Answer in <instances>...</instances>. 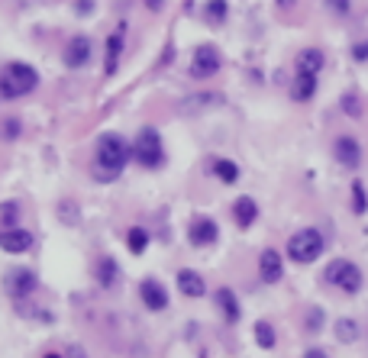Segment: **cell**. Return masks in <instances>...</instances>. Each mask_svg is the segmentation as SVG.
<instances>
[{"mask_svg": "<svg viewBox=\"0 0 368 358\" xmlns=\"http://www.w3.org/2000/svg\"><path fill=\"white\" fill-rule=\"evenodd\" d=\"M129 159H133V145L120 133H104L97 139V152H94V168H91L94 181H104V184L117 181Z\"/></svg>", "mask_w": 368, "mask_h": 358, "instance_id": "6da1fadb", "label": "cell"}, {"mask_svg": "<svg viewBox=\"0 0 368 358\" xmlns=\"http://www.w3.org/2000/svg\"><path fill=\"white\" fill-rule=\"evenodd\" d=\"M39 87V71L26 62H10L0 68V97L3 100H20Z\"/></svg>", "mask_w": 368, "mask_h": 358, "instance_id": "7a4b0ae2", "label": "cell"}, {"mask_svg": "<svg viewBox=\"0 0 368 358\" xmlns=\"http://www.w3.org/2000/svg\"><path fill=\"white\" fill-rule=\"evenodd\" d=\"M323 249H327V239H323V233L313 229V226H304V229H297V233L288 239V259H291L294 265L317 262L320 255H323Z\"/></svg>", "mask_w": 368, "mask_h": 358, "instance_id": "3957f363", "label": "cell"}, {"mask_svg": "<svg viewBox=\"0 0 368 358\" xmlns=\"http://www.w3.org/2000/svg\"><path fill=\"white\" fill-rule=\"evenodd\" d=\"M133 159L146 168V171H155V168L165 165V145H162V136L155 126H143L139 136L133 142Z\"/></svg>", "mask_w": 368, "mask_h": 358, "instance_id": "277c9868", "label": "cell"}, {"mask_svg": "<svg viewBox=\"0 0 368 358\" xmlns=\"http://www.w3.org/2000/svg\"><path fill=\"white\" fill-rule=\"evenodd\" d=\"M323 281L339 287L343 294H359L365 278H362V268L349 259H333L327 268H323Z\"/></svg>", "mask_w": 368, "mask_h": 358, "instance_id": "5b68a950", "label": "cell"}, {"mask_svg": "<svg viewBox=\"0 0 368 358\" xmlns=\"http://www.w3.org/2000/svg\"><path fill=\"white\" fill-rule=\"evenodd\" d=\"M36 287H39V275L26 265L10 268L7 278H3V291H7L13 300H29L36 294Z\"/></svg>", "mask_w": 368, "mask_h": 358, "instance_id": "8992f818", "label": "cell"}, {"mask_svg": "<svg viewBox=\"0 0 368 358\" xmlns=\"http://www.w3.org/2000/svg\"><path fill=\"white\" fill-rule=\"evenodd\" d=\"M223 68V59H220L217 45H210V42H204V45H197L194 49V59H191V78H197V81H207V78H213Z\"/></svg>", "mask_w": 368, "mask_h": 358, "instance_id": "52a82bcc", "label": "cell"}, {"mask_svg": "<svg viewBox=\"0 0 368 358\" xmlns=\"http://www.w3.org/2000/svg\"><path fill=\"white\" fill-rule=\"evenodd\" d=\"M139 300H143V307L149 310V313H165L168 303H171L165 284H162L159 278H143V281H139Z\"/></svg>", "mask_w": 368, "mask_h": 358, "instance_id": "ba28073f", "label": "cell"}, {"mask_svg": "<svg viewBox=\"0 0 368 358\" xmlns=\"http://www.w3.org/2000/svg\"><path fill=\"white\" fill-rule=\"evenodd\" d=\"M217 239H220V226L210 217H194L191 223H187V242H191L194 249H207V245H213Z\"/></svg>", "mask_w": 368, "mask_h": 358, "instance_id": "9c48e42d", "label": "cell"}, {"mask_svg": "<svg viewBox=\"0 0 368 358\" xmlns=\"http://www.w3.org/2000/svg\"><path fill=\"white\" fill-rule=\"evenodd\" d=\"M36 245V236L23 226H13V229H0V249L7 255H26V252Z\"/></svg>", "mask_w": 368, "mask_h": 358, "instance_id": "30bf717a", "label": "cell"}, {"mask_svg": "<svg viewBox=\"0 0 368 358\" xmlns=\"http://www.w3.org/2000/svg\"><path fill=\"white\" fill-rule=\"evenodd\" d=\"M213 107H223V94L220 91H197V94H187V97L178 103L184 117H194V113H204V110H213Z\"/></svg>", "mask_w": 368, "mask_h": 358, "instance_id": "8fae6325", "label": "cell"}, {"mask_svg": "<svg viewBox=\"0 0 368 358\" xmlns=\"http://www.w3.org/2000/svg\"><path fill=\"white\" fill-rule=\"evenodd\" d=\"M333 155H336V162H339L343 168L355 171V168L362 165V145H359V139H355V136H336Z\"/></svg>", "mask_w": 368, "mask_h": 358, "instance_id": "7c38bea8", "label": "cell"}, {"mask_svg": "<svg viewBox=\"0 0 368 358\" xmlns=\"http://www.w3.org/2000/svg\"><path fill=\"white\" fill-rule=\"evenodd\" d=\"M94 55V45L87 36H75V39L65 45V52H62V62H65V68H84L87 62H91Z\"/></svg>", "mask_w": 368, "mask_h": 358, "instance_id": "4fadbf2b", "label": "cell"}, {"mask_svg": "<svg viewBox=\"0 0 368 358\" xmlns=\"http://www.w3.org/2000/svg\"><path fill=\"white\" fill-rule=\"evenodd\" d=\"M259 278L265 284H278L285 278V262H281V252L278 249H262L259 255Z\"/></svg>", "mask_w": 368, "mask_h": 358, "instance_id": "5bb4252c", "label": "cell"}, {"mask_svg": "<svg viewBox=\"0 0 368 358\" xmlns=\"http://www.w3.org/2000/svg\"><path fill=\"white\" fill-rule=\"evenodd\" d=\"M175 284H178V291H181L184 297H191V300H197V297L207 294V281H204V275H197L194 268H181V271L175 275Z\"/></svg>", "mask_w": 368, "mask_h": 358, "instance_id": "9a60e30c", "label": "cell"}, {"mask_svg": "<svg viewBox=\"0 0 368 358\" xmlns=\"http://www.w3.org/2000/svg\"><path fill=\"white\" fill-rule=\"evenodd\" d=\"M323 65H327V55L310 45V49L297 52V59H294V68H297V71H294V75H313V78H320Z\"/></svg>", "mask_w": 368, "mask_h": 358, "instance_id": "2e32d148", "label": "cell"}, {"mask_svg": "<svg viewBox=\"0 0 368 358\" xmlns=\"http://www.w3.org/2000/svg\"><path fill=\"white\" fill-rule=\"evenodd\" d=\"M213 300H217V310L223 313L226 323H239L243 320V307H239V297H236L233 287H217Z\"/></svg>", "mask_w": 368, "mask_h": 358, "instance_id": "e0dca14e", "label": "cell"}, {"mask_svg": "<svg viewBox=\"0 0 368 358\" xmlns=\"http://www.w3.org/2000/svg\"><path fill=\"white\" fill-rule=\"evenodd\" d=\"M94 281L101 284V291H113V287L120 284V265H117V259L104 255V259L94 262Z\"/></svg>", "mask_w": 368, "mask_h": 358, "instance_id": "ac0fdd59", "label": "cell"}, {"mask_svg": "<svg viewBox=\"0 0 368 358\" xmlns=\"http://www.w3.org/2000/svg\"><path fill=\"white\" fill-rule=\"evenodd\" d=\"M233 220H236V226H239V229H249V226L259 220V203H255L252 197H246V194H243V197H236Z\"/></svg>", "mask_w": 368, "mask_h": 358, "instance_id": "d6986e66", "label": "cell"}, {"mask_svg": "<svg viewBox=\"0 0 368 358\" xmlns=\"http://www.w3.org/2000/svg\"><path fill=\"white\" fill-rule=\"evenodd\" d=\"M123 26H120L117 33H110L107 36V59H104V71L107 75H117V68H120V55H123Z\"/></svg>", "mask_w": 368, "mask_h": 358, "instance_id": "ffe728a7", "label": "cell"}, {"mask_svg": "<svg viewBox=\"0 0 368 358\" xmlns=\"http://www.w3.org/2000/svg\"><path fill=\"white\" fill-rule=\"evenodd\" d=\"M317 81H320V78H313V75H294V81H291V100H297V103H307V100H313V94H317Z\"/></svg>", "mask_w": 368, "mask_h": 358, "instance_id": "44dd1931", "label": "cell"}, {"mask_svg": "<svg viewBox=\"0 0 368 358\" xmlns=\"http://www.w3.org/2000/svg\"><path fill=\"white\" fill-rule=\"evenodd\" d=\"M23 223V203L20 200H3L0 203V229H13Z\"/></svg>", "mask_w": 368, "mask_h": 358, "instance_id": "7402d4cb", "label": "cell"}, {"mask_svg": "<svg viewBox=\"0 0 368 358\" xmlns=\"http://www.w3.org/2000/svg\"><path fill=\"white\" fill-rule=\"evenodd\" d=\"M333 333H336V342L352 345V342H359L362 329H359V323H355L352 317H339V320H336V326H333Z\"/></svg>", "mask_w": 368, "mask_h": 358, "instance_id": "603a6c76", "label": "cell"}, {"mask_svg": "<svg viewBox=\"0 0 368 358\" xmlns=\"http://www.w3.org/2000/svg\"><path fill=\"white\" fill-rule=\"evenodd\" d=\"M149 242H152V236L146 226H129V229H126V249L133 252V255H143V252L149 249Z\"/></svg>", "mask_w": 368, "mask_h": 358, "instance_id": "cb8c5ba5", "label": "cell"}, {"mask_svg": "<svg viewBox=\"0 0 368 358\" xmlns=\"http://www.w3.org/2000/svg\"><path fill=\"white\" fill-rule=\"evenodd\" d=\"M252 336H255V345L265 352H271L278 345V336H275V326L268 323V320H259V323L252 326Z\"/></svg>", "mask_w": 368, "mask_h": 358, "instance_id": "d4e9b609", "label": "cell"}, {"mask_svg": "<svg viewBox=\"0 0 368 358\" xmlns=\"http://www.w3.org/2000/svg\"><path fill=\"white\" fill-rule=\"evenodd\" d=\"M210 168H213V175H217L223 184H236V181H239V165H236L233 159H213V162H210Z\"/></svg>", "mask_w": 368, "mask_h": 358, "instance_id": "484cf974", "label": "cell"}, {"mask_svg": "<svg viewBox=\"0 0 368 358\" xmlns=\"http://www.w3.org/2000/svg\"><path fill=\"white\" fill-rule=\"evenodd\" d=\"M204 17H207V23H213V26L226 23V17H229L226 0H207V3H204Z\"/></svg>", "mask_w": 368, "mask_h": 358, "instance_id": "4316f807", "label": "cell"}, {"mask_svg": "<svg viewBox=\"0 0 368 358\" xmlns=\"http://www.w3.org/2000/svg\"><path fill=\"white\" fill-rule=\"evenodd\" d=\"M339 107H343L346 117L359 120V117H362V97H359V91H346L343 100H339Z\"/></svg>", "mask_w": 368, "mask_h": 358, "instance_id": "83f0119b", "label": "cell"}, {"mask_svg": "<svg viewBox=\"0 0 368 358\" xmlns=\"http://www.w3.org/2000/svg\"><path fill=\"white\" fill-rule=\"evenodd\" d=\"M368 210V197H365V184L362 181H352V213L362 217Z\"/></svg>", "mask_w": 368, "mask_h": 358, "instance_id": "f1b7e54d", "label": "cell"}, {"mask_svg": "<svg viewBox=\"0 0 368 358\" xmlns=\"http://www.w3.org/2000/svg\"><path fill=\"white\" fill-rule=\"evenodd\" d=\"M304 326H307V333L317 336L323 326H327V313H323V307H310L307 310V320H304Z\"/></svg>", "mask_w": 368, "mask_h": 358, "instance_id": "f546056e", "label": "cell"}, {"mask_svg": "<svg viewBox=\"0 0 368 358\" xmlns=\"http://www.w3.org/2000/svg\"><path fill=\"white\" fill-rule=\"evenodd\" d=\"M20 133H23V120L20 117H7L3 123H0V136H3L7 142L20 139Z\"/></svg>", "mask_w": 368, "mask_h": 358, "instance_id": "4dcf8cb0", "label": "cell"}, {"mask_svg": "<svg viewBox=\"0 0 368 358\" xmlns=\"http://www.w3.org/2000/svg\"><path fill=\"white\" fill-rule=\"evenodd\" d=\"M327 3L330 13H336V17H349L352 13V0H323Z\"/></svg>", "mask_w": 368, "mask_h": 358, "instance_id": "1f68e13d", "label": "cell"}, {"mask_svg": "<svg viewBox=\"0 0 368 358\" xmlns=\"http://www.w3.org/2000/svg\"><path fill=\"white\" fill-rule=\"evenodd\" d=\"M62 223L65 226H75L78 223V207H71V200H62Z\"/></svg>", "mask_w": 368, "mask_h": 358, "instance_id": "d6a6232c", "label": "cell"}, {"mask_svg": "<svg viewBox=\"0 0 368 358\" xmlns=\"http://www.w3.org/2000/svg\"><path fill=\"white\" fill-rule=\"evenodd\" d=\"M352 59H355V62H368V39L352 42Z\"/></svg>", "mask_w": 368, "mask_h": 358, "instance_id": "836d02e7", "label": "cell"}, {"mask_svg": "<svg viewBox=\"0 0 368 358\" xmlns=\"http://www.w3.org/2000/svg\"><path fill=\"white\" fill-rule=\"evenodd\" d=\"M65 358H87V352H84L81 342H71V345L65 349Z\"/></svg>", "mask_w": 368, "mask_h": 358, "instance_id": "e575fe53", "label": "cell"}, {"mask_svg": "<svg viewBox=\"0 0 368 358\" xmlns=\"http://www.w3.org/2000/svg\"><path fill=\"white\" fill-rule=\"evenodd\" d=\"M304 358H330V355H327L323 349H317V345H313V349H307V352H304Z\"/></svg>", "mask_w": 368, "mask_h": 358, "instance_id": "d590c367", "label": "cell"}, {"mask_svg": "<svg viewBox=\"0 0 368 358\" xmlns=\"http://www.w3.org/2000/svg\"><path fill=\"white\" fill-rule=\"evenodd\" d=\"M143 3H146L149 10H155V13H159V10L165 7V0H143Z\"/></svg>", "mask_w": 368, "mask_h": 358, "instance_id": "8d00e7d4", "label": "cell"}, {"mask_svg": "<svg viewBox=\"0 0 368 358\" xmlns=\"http://www.w3.org/2000/svg\"><path fill=\"white\" fill-rule=\"evenodd\" d=\"M275 3H278V7H281V10H291L294 3H297V0H275Z\"/></svg>", "mask_w": 368, "mask_h": 358, "instance_id": "74e56055", "label": "cell"}, {"mask_svg": "<svg viewBox=\"0 0 368 358\" xmlns=\"http://www.w3.org/2000/svg\"><path fill=\"white\" fill-rule=\"evenodd\" d=\"M42 358H65V355H62V352H45Z\"/></svg>", "mask_w": 368, "mask_h": 358, "instance_id": "f35d334b", "label": "cell"}]
</instances>
